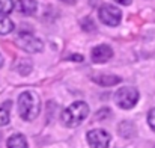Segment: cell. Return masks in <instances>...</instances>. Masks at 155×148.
Wrapping results in <instances>:
<instances>
[{"label":"cell","mask_w":155,"mask_h":148,"mask_svg":"<svg viewBox=\"0 0 155 148\" xmlns=\"http://www.w3.org/2000/svg\"><path fill=\"white\" fill-rule=\"evenodd\" d=\"M89 115V106L84 101H75L68 106L62 113V121L66 127H77L80 126Z\"/></svg>","instance_id":"6da1fadb"},{"label":"cell","mask_w":155,"mask_h":148,"mask_svg":"<svg viewBox=\"0 0 155 148\" xmlns=\"http://www.w3.org/2000/svg\"><path fill=\"white\" fill-rule=\"evenodd\" d=\"M14 29H15L14 23H12L9 18H6L3 14H0V35H8V33H11Z\"/></svg>","instance_id":"8fae6325"},{"label":"cell","mask_w":155,"mask_h":148,"mask_svg":"<svg viewBox=\"0 0 155 148\" xmlns=\"http://www.w3.org/2000/svg\"><path fill=\"white\" fill-rule=\"evenodd\" d=\"M110 113H111V110L108 109V107H104V109H101V110H98L97 112V119H105V118H108L110 116Z\"/></svg>","instance_id":"9a60e30c"},{"label":"cell","mask_w":155,"mask_h":148,"mask_svg":"<svg viewBox=\"0 0 155 148\" xmlns=\"http://www.w3.org/2000/svg\"><path fill=\"white\" fill-rule=\"evenodd\" d=\"M3 67V57H2V54H0V68Z\"/></svg>","instance_id":"d6986e66"},{"label":"cell","mask_w":155,"mask_h":148,"mask_svg":"<svg viewBox=\"0 0 155 148\" xmlns=\"http://www.w3.org/2000/svg\"><path fill=\"white\" fill-rule=\"evenodd\" d=\"M80 24H81V29H83L84 32H87V33H89V32H94V30L97 29L95 23H94L91 18H83Z\"/></svg>","instance_id":"4fadbf2b"},{"label":"cell","mask_w":155,"mask_h":148,"mask_svg":"<svg viewBox=\"0 0 155 148\" xmlns=\"http://www.w3.org/2000/svg\"><path fill=\"white\" fill-rule=\"evenodd\" d=\"M15 6L17 11L23 15H33L38 9V3L35 0H18Z\"/></svg>","instance_id":"ba28073f"},{"label":"cell","mask_w":155,"mask_h":148,"mask_svg":"<svg viewBox=\"0 0 155 148\" xmlns=\"http://www.w3.org/2000/svg\"><path fill=\"white\" fill-rule=\"evenodd\" d=\"M111 56H113V50H111V47H108V46H105V44L94 47V49H92V53H91V57H92V60H94L95 64H104V62H107Z\"/></svg>","instance_id":"52a82bcc"},{"label":"cell","mask_w":155,"mask_h":148,"mask_svg":"<svg viewBox=\"0 0 155 148\" xmlns=\"http://www.w3.org/2000/svg\"><path fill=\"white\" fill-rule=\"evenodd\" d=\"M18 113L23 119H35L39 113V98L32 91H26L18 97Z\"/></svg>","instance_id":"7a4b0ae2"},{"label":"cell","mask_w":155,"mask_h":148,"mask_svg":"<svg viewBox=\"0 0 155 148\" xmlns=\"http://www.w3.org/2000/svg\"><path fill=\"white\" fill-rule=\"evenodd\" d=\"M8 148H27V141L23 135H12L8 139Z\"/></svg>","instance_id":"9c48e42d"},{"label":"cell","mask_w":155,"mask_h":148,"mask_svg":"<svg viewBox=\"0 0 155 148\" xmlns=\"http://www.w3.org/2000/svg\"><path fill=\"white\" fill-rule=\"evenodd\" d=\"M94 80L103 86H113V85H117L120 82V77H117V76H98V77H94Z\"/></svg>","instance_id":"30bf717a"},{"label":"cell","mask_w":155,"mask_h":148,"mask_svg":"<svg viewBox=\"0 0 155 148\" xmlns=\"http://www.w3.org/2000/svg\"><path fill=\"white\" fill-rule=\"evenodd\" d=\"M114 101L119 107L122 109H131L137 104L139 101V91L133 86H125L120 88L116 94H114Z\"/></svg>","instance_id":"3957f363"},{"label":"cell","mask_w":155,"mask_h":148,"mask_svg":"<svg viewBox=\"0 0 155 148\" xmlns=\"http://www.w3.org/2000/svg\"><path fill=\"white\" fill-rule=\"evenodd\" d=\"M62 2H63V3H68V5H74L77 0H62Z\"/></svg>","instance_id":"ac0fdd59"},{"label":"cell","mask_w":155,"mask_h":148,"mask_svg":"<svg viewBox=\"0 0 155 148\" xmlns=\"http://www.w3.org/2000/svg\"><path fill=\"white\" fill-rule=\"evenodd\" d=\"M148 124H149V127L155 132V107L151 109L149 113H148Z\"/></svg>","instance_id":"2e32d148"},{"label":"cell","mask_w":155,"mask_h":148,"mask_svg":"<svg viewBox=\"0 0 155 148\" xmlns=\"http://www.w3.org/2000/svg\"><path fill=\"white\" fill-rule=\"evenodd\" d=\"M8 122H9V113H8V109L0 107V126H6Z\"/></svg>","instance_id":"5bb4252c"},{"label":"cell","mask_w":155,"mask_h":148,"mask_svg":"<svg viewBox=\"0 0 155 148\" xmlns=\"http://www.w3.org/2000/svg\"><path fill=\"white\" fill-rule=\"evenodd\" d=\"M98 17L105 26H117L122 18V12L119 8L111 5H103L98 11Z\"/></svg>","instance_id":"5b68a950"},{"label":"cell","mask_w":155,"mask_h":148,"mask_svg":"<svg viewBox=\"0 0 155 148\" xmlns=\"http://www.w3.org/2000/svg\"><path fill=\"white\" fill-rule=\"evenodd\" d=\"M14 9V0H0V14H11Z\"/></svg>","instance_id":"7c38bea8"},{"label":"cell","mask_w":155,"mask_h":148,"mask_svg":"<svg viewBox=\"0 0 155 148\" xmlns=\"http://www.w3.org/2000/svg\"><path fill=\"white\" fill-rule=\"evenodd\" d=\"M15 41H17L20 49H23L27 53H38L42 50V41L38 40L35 35L27 33V32H20Z\"/></svg>","instance_id":"277c9868"},{"label":"cell","mask_w":155,"mask_h":148,"mask_svg":"<svg viewBox=\"0 0 155 148\" xmlns=\"http://www.w3.org/2000/svg\"><path fill=\"white\" fill-rule=\"evenodd\" d=\"M114 2H117V3H120V5H124V6H128L133 0H114Z\"/></svg>","instance_id":"e0dca14e"},{"label":"cell","mask_w":155,"mask_h":148,"mask_svg":"<svg viewBox=\"0 0 155 148\" xmlns=\"http://www.w3.org/2000/svg\"><path fill=\"white\" fill-rule=\"evenodd\" d=\"M87 144L91 145V148H108L110 142H111V136L108 132L105 130H91L86 136Z\"/></svg>","instance_id":"8992f818"}]
</instances>
